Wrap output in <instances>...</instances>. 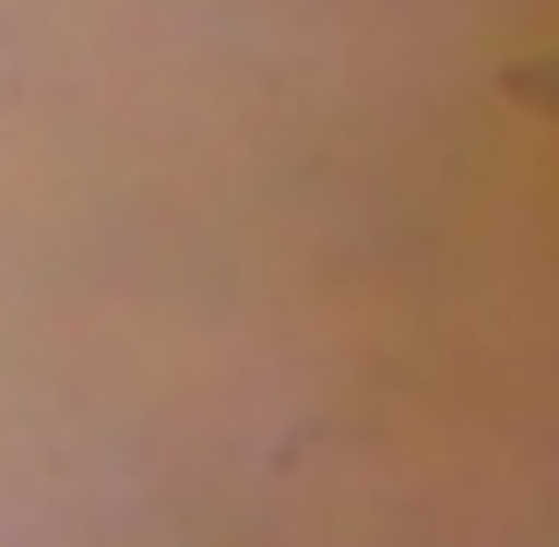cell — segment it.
<instances>
[{
  "label": "cell",
  "mask_w": 559,
  "mask_h": 547,
  "mask_svg": "<svg viewBox=\"0 0 559 547\" xmlns=\"http://www.w3.org/2000/svg\"><path fill=\"white\" fill-rule=\"evenodd\" d=\"M500 96H524V108L559 119V48H548V60H512V72H500Z\"/></svg>",
  "instance_id": "6da1fadb"
}]
</instances>
